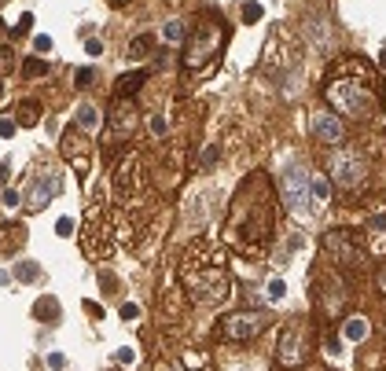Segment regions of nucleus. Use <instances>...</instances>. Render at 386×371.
Here are the masks:
<instances>
[{
  "instance_id": "4be33fe9",
  "label": "nucleus",
  "mask_w": 386,
  "mask_h": 371,
  "mask_svg": "<svg viewBox=\"0 0 386 371\" xmlns=\"http://www.w3.org/2000/svg\"><path fill=\"white\" fill-rule=\"evenodd\" d=\"M184 23H181V18H173V23H166V30H162V41H166V45H181V41H184Z\"/></svg>"
},
{
  "instance_id": "f03ea898",
  "label": "nucleus",
  "mask_w": 386,
  "mask_h": 371,
  "mask_svg": "<svg viewBox=\"0 0 386 371\" xmlns=\"http://www.w3.org/2000/svg\"><path fill=\"white\" fill-rule=\"evenodd\" d=\"M272 195H269V177L265 173H254V177L243 181L240 195L232 203V213H228V239L232 247L240 250H262L269 247L272 239Z\"/></svg>"
},
{
  "instance_id": "ddd939ff",
  "label": "nucleus",
  "mask_w": 386,
  "mask_h": 371,
  "mask_svg": "<svg viewBox=\"0 0 386 371\" xmlns=\"http://www.w3.org/2000/svg\"><path fill=\"white\" fill-rule=\"evenodd\" d=\"M59 191V173L55 169H41L37 177L30 181V191H26V206L30 210H45Z\"/></svg>"
},
{
  "instance_id": "9d476101",
  "label": "nucleus",
  "mask_w": 386,
  "mask_h": 371,
  "mask_svg": "<svg viewBox=\"0 0 386 371\" xmlns=\"http://www.w3.org/2000/svg\"><path fill=\"white\" fill-rule=\"evenodd\" d=\"M114 188H118V195H122V203L133 210V203L144 195V166H140V158L136 155H125L122 162H118V169H114Z\"/></svg>"
},
{
  "instance_id": "2f4dec72",
  "label": "nucleus",
  "mask_w": 386,
  "mask_h": 371,
  "mask_svg": "<svg viewBox=\"0 0 386 371\" xmlns=\"http://www.w3.org/2000/svg\"><path fill=\"white\" fill-rule=\"evenodd\" d=\"M18 199H23V195H18L15 188H4V191H0V203H4V206H18Z\"/></svg>"
},
{
  "instance_id": "a18cd8bd",
  "label": "nucleus",
  "mask_w": 386,
  "mask_h": 371,
  "mask_svg": "<svg viewBox=\"0 0 386 371\" xmlns=\"http://www.w3.org/2000/svg\"><path fill=\"white\" fill-rule=\"evenodd\" d=\"M379 63H382V67H386V48H382V55H379Z\"/></svg>"
},
{
  "instance_id": "a211bd4d",
  "label": "nucleus",
  "mask_w": 386,
  "mask_h": 371,
  "mask_svg": "<svg viewBox=\"0 0 386 371\" xmlns=\"http://www.w3.org/2000/svg\"><path fill=\"white\" fill-rule=\"evenodd\" d=\"M144 81H147V74H144V70H133V74L118 77V85H114V96H118V100H129L133 92H140V89H144Z\"/></svg>"
},
{
  "instance_id": "a19ab883",
  "label": "nucleus",
  "mask_w": 386,
  "mask_h": 371,
  "mask_svg": "<svg viewBox=\"0 0 386 371\" xmlns=\"http://www.w3.org/2000/svg\"><path fill=\"white\" fill-rule=\"evenodd\" d=\"M122 320H136V305H122Z\"/></svg>"
},
{
  "instance_id": "a878e982",
  "label": "nucleus",
  "mask_w": 386,
  "mask_h": 371,
  "mask_svg": "<svg viewBox=\"0 0 386 371\" xmlns=\"http://www.w3.org/2000/svg\"><path fill=\"white\" fill-rule=\"evenodd\" d=\"M15 272H18V279H23V283H33V279L41 276V265H37V261H23Z\"/></svg>"
},
{
  "instance_id": "7c9ffc66",
  "label": "nucleus",
  "mask_w": 386,
  "mask_h": 371,
  "mask_svg": "<svg viewBox=\"0 0 386 371\" xmlns=\"http://www.w3.org/2000/svg\"><path fill=\"white\" fill-rule=\"evenodd\" d=\"M55 235H59V239H67V235H74V217H63V221L55 225Z\"/></svg>"
},
{
  "instance_id": "79ce46f5",
  "label": "nucleus",
  "mask_w": 386,
  "mask_h": 371,
  "mask_svg": "<svg viewBox=\"0 0 386 371\" xmlns=\"http://www.w3.org/2000/svg\"><path fill=\"white\" fill-rule=\"evenodd\" d=\"M30 26H33V15H23V18H18V26H15V30H23V33H26Z\"/></svg>"
},
{
  "instance_id": "6e6552de",
  "label": "nucleus",
  "mask_w": 386,
  "mask_h": 371,
  "mask_svg": "<svg viewBox=\"0 0 386 371\" xmlns=\"http://www.w3.org/2000/svg\"><path fill=\"white\" fill-rule=\"evenodd\" d=\"M328 181L338 191L364 188V181H368V162H364L357 151H338V155L328 158Z\"/></svg>"
},
{
  "instance_id": "412c9836",
  "label": "nucleus",
  "mask_w": 386,
  "mask_h": 371,
  "mask_svg": "<svg viewBox=\"0 0 386 371\" xmlns=\"http://www.w3.org/2000/svg\"><path fill=\"white\" fill-rule=\"evenodd\" d=\"M77 125H81V133H96V129H100V111H96V107H89V103L77 107Z\"/></svg>"
},
{
  "instance_id": "37998d69",
  "label": "nucleus",
  "mask_w": 386,
  "mask_h": 371,
  "mask_svg": "<svg viewBox=\"0 0 386 371\" xmlns=\"http://www.w3.org/2000/svg\"><path fill=\"white\" fill-rule=\"evenodd\" d=\"M375 287L386 294V265H382V272H379V279H375Z\"/></svg>"
},
{
  "instance_id": "f704fd0d",
  "label": "nucleus",
  "mask_w": 386,
  "mask_h": 371,
  "mask_svg": "<svg viewBox=\"0 0 386 371\" xmlns=\"http://www.w3.org/2000/svg\"><path fill=\"white\" fill-rule=\"evenodd\" d=\"M92 77H96L92 70H81V74H77L74 81H77V89H89V85H92Z\"/></svg>"
},
{
  "instance_id": "0eeeda50",
  "label": "nucleus",
  "mask_w": 386,
  "mask_h": 371,
  "mask_svg": "<svg viewBox=\"0 0 386 371\" xmlns=\"http://www.w3.org/2000/svg\"><path fill=\"white\" fill-rule=\"evenodd\" d=\"M262 70L269 77H287L291 70H298V45L291 41V33L284 26H276L265 41V55H262Z\"/></svg>"
},
{
  "instance_id": "09e8293b",
  "label": "nucleus",
  "mask_w": 386,
  "mask_h": 371,
  "mask_svg": "<svg viewBox=\"0 0 386 371\" xmlns=\"http://www.w3.org/2000/svg\"><path fill=\"white\" fill-rule=\"evenodd\" d=\"M0 96H4V85H0Z\"/></svg>"
},
{
  "instance_id": "dca6fc26",
  "label": "nucleus",
  "mask_w": 386,
  "mask_h": 371,
  "mask_svg": "<svg viewBox=\"0 0 386 371\" xmlns=\"http://www.w3.org/2000/svg\"><path fill=\"white\" fill-rule=\"evenodd\" d=\"M111 125H114V136H129L136 129V107L129 100H118L114 96V107H111Z\"/></svg>"
},
{
  "instance_id": "39448f33",
  "label": "nucleus",
  "mask_w": 386,
  "mask_h": 371,
  "mask_svg": "<svg viewBox=\"0 0 386 371\" xmlns=\"http://www.w3.org/2000/svg\"><path fill=\"white\" fill-rule=\"evenodd\" d=\"M309 177H313L309 166H291L284 173V181H280V199H284L287 213L294 217V221H302V225L316 221L313 203H309Z\"/></svg>"
},
{
  "instance_id": "72a5a7b5",
  "label": "nucleus",
  "mask_w": 386,
  "mask_h": 371,
  "mask_svg": "<svg viewBox=\"0 0 386 371\" xmlns=\"http://www.w3.org/2000/svg\"><path fill=\"white\" fill-rule=\"evenodd\" d=\"M324 349H328V353H331V357H342V342H338L335 335H328V342H324Z\"/></svg>"
},
{
  "instance_id": "5701e85b",
  "label": "nucleus",
  "mask_w": 386,
  "mask_h": 371,
  "mask_svg": "<svg viewBox=\"0 0 386 371\" xmlns=\"http://www.w3.org/2000/svg\"><path fill=\"white\" fill-rule=\"evenodd\" d=\"M33 313H37V320H59V301L55 298H41Z\"/></svg>"
},
{
  "instance_id": "cd10ccee",
  "label": "nucleus",
  "mask_w": 386,
  "mask_h": 371,
  "mask_svg": "<svg viewBox=\"0 0 386 371\" xmlns=\"http://www.w3.org/2000/svg\"><path fill=\"white\" fill-rule=\"evenodd\" d=\"M23 67H26V77H45V63H41L37 55H33V59H26Z\"/></svg>"
},
{
  "instance_id": "58836bf2",
  "label": "nucleus",
  "mask_w": 386,
  "mask_h": 371,
  "mask_svg": "<svg viewBox=\"0 0 386 371\" xmlns=\"http://www.w3.org/2000/svg\"><path fill=\"white\" fill-rule=\"evenodd\" d=\"M213 162H218V151H213V147H210V151H206V155H203V169H210Z\"/></svg>"
},
{
  "instance_id": "4c0bfd02",
  "label": "nucleus",
  "mask_w": 386,
  "mask_h": 371,
  "mask_svg": "<svg viewBox=\"0 0 386 371\" xmlns=\"http://www.w3.org/2000/svg\"><path fill=\"white\" fill-rule=\"evenodd\" d=\"M0 136H15V122H8V118H0Z\"/></svg>"
},
{
  "instance_id": "b1692460",
  "label": "nucleus",
  "mask_w": 386,
  "mask_h": 371,
  "mask_svg": "<svg viewBox=\"0 0 386 371\" xmlns=\"http://www.w3.org/2000/svg\"><path fill=\"white\" fill-rule=\"evenodd\" d=\"M147 52H151V37H147V33L133 37V45H129V59H144Z\"/></svg>"
},
{
  "instance_id": "f8f14e48",
  "label": "nucleus",
  "mask_w": 386,
  "mask_h": 371,
  "mask_svg": "<svg viewBox=\"0 0 386 371\" xmlns=\"http://www.w3.org/2000/svg\"><path fill=\"white\" fill-rule=\"evenodd\" d=\"M306 327L302 323H291L287 331L280 335V342H276V360H280L284 367H302L306 364Z\"/></svg>"
},
{
  "instance_id": "ea45409f",
  "label": "nucleus",
  "mask_w": 386,
  "mask_h": 371,
  "mask_svg": "<svg viewBox=\"0 0 386 371\" xmlns=\"http://www.w3.org/2000/svg\"><path fill=\"white\" fill-rule=\"evenodd\" d=\"M85 52H89V55H100V52H103V45H100V41L92 37V41H89V45H85Z\"/></svg>"
},
{
  "instance_id": "473e14b6",
  "label": "nucleus",
  "mask_w": 386,
  "mask_h": 371,
  "mask_svg": "<svg viewBox=\"0 0 386 371\" xmlns=\"http://www.w3.org/2000/svg\"><path fill=\"white\" fill-rule=\"evenodd\" d=\"M33 48H37V52H52V37H48V33H37V37H33Z\"/></svg>"
},
{
  "instance_id": "f257e3e1",
  "label": "nucleus",
  "mask_w": 386,
  "mask_h": 371,
  "mask_svg": "<svg viewBox=\"0 0 386 371\" xmlns=\"http://www.w3.org/2000/svg\"><path fill=\"white\" fill-rule=\"evenodd\" d=\"M324 96L331 103V111L338 118H353V122H368L379 114L382 107V85H379V70L368 59L360 55H346L331 63V70L324 77Z\"/></svg>"
},
{
  "instance_id": "c756f323",
  "label": "nucleus",
  "mask_w": 386,
  "mask_h": 371,
  "mask_svg": "<svg viewBox=\"0 0 386 371\" xmlns=\"http://www.w3.org/2000/svg\"><path fill=\"white\" fill-rule=\"evenodd\" d=\"M262 4H243V23H257V18H262Z\"/></svg>"
},
{
  "instance_id": "2eb2a0df",
  "label": "nucleus",
  "mask_w": 386,
  "mask_h": 371,
  "mask_svg": "<svg viewBox=\"0 0 386 371\" xmlns=\"http://www.w3.org/2000/svg\"><path fill=\"white\" fill-rule=\"evenodd\" d=\"M63 155L70 158V166L77 169V177L89 173V140H85V133H77V125L63 136Z\"/></svg>"
},
{
  "instance_id": "20e7f679",
  "label": "nucleus",
  "mask_w": 386,
  "mask_h": 371,
  "mask_svg": "<svg viewBox=\"0 0 386 371\" xmlns=\"http://www.w3.org/2000/svg\"><path fill=\"white\" fill-rule=\"evenodd\" d=\"M225 41H228V26L221 23L218 15H203L199 23H195V33L184 41V55H181L184 70H203V67H210V63L221 55Z\"/></svg>"
},
{
  "instance_id": "c85d7f7f",
  "label": "nucleus",
  "mask_w": 386,
  "mask_h": 371,
  "mask_svg": "<svg viewBox=\"0 0 386 371\" xmlns=\"http://www.w3.org/2000/svg\"><path fill=\"white\" fill-rule=\"evenodd\" d=\"M15 70V55L11 48H0V74H11Z\"/></svg>"
},
{
  "instance_id": "c03bdc74",
  "label": "nucleus",
  "mask_w": 386,
  "mask_h": 371,
  "mask_svg": "<svg viewBox=\"0 0 386 371\" xmlns=\"http://www.w3.org/2000/svg\"><path fill=\"white\" fill-rule=\"evenodd\" d=\"M8 181V162H0V184Z\"/></svg>"
},
{
  "instance_id": "1a4fd4ad",
  "label": "nucleus",
  "mask_w": 386,
  "mask_h": 371,
  "mask_svg": "<svg viewBox=\"0 0 386 371\" xmlns=\"http://www.w3.org/2000/svg\"><path fill=\"white\" fill-rule=\"evenodd\" d=\"M269 323V313H254V309H240V313H228L221 320L218 331L228 338V342H247V338H257V331H265Z\"/></svg>"
},
{
  "instance_id": "de8ad7c7",
  "label": "nucleus",
  "mask_w": 386,
  "mask_h": 371,
  "mask_svg": "<svg viewBox=\"0 0 386 371\" xmlns=\"http://www.w3.org/2000/svg\"><path fill=\"white\" fill-rule=\"evenodd\" d=\"M372 371H386V367H372Z\"/></svg>"
},
{
  "instance_id": "bb28decb",
  "label": "nucleus",
  "mask_w": 386,
  "mask_h": 371,
  "mask_svg": "<svg viewBox=\"0 0 386 371\" xmlns=\"http://www.w3.org/2000/svg\"><path fill=\"white\" fill-rule=\"evenodd\" d=\"M284 294H287V283H284L280 276H276V279H269V298H272V301H280Z\"/></svg>"
},
{
  "instance_id": "7ed1b4c3",
  "label": "nucleus",
  "mask_w": 386,
  "mask_h": 371,
  "mask_svg": "<svg viewBox=\"0 0 386 371\" xmlns=\"http://www.w3.org/2000/svg\"><path fill=\"white\" fill-rule=\"evenodd\" d=\"M181 279H184L188 298H195L203 305H225L235 294L228 265H225V250L213 243H191L181 265Z\"/></svg>"
},
{
  "instance_id": "423d86ee",
  "label": "nucleus",
  "mask_w": 386,
  "mask_h": 371,
  "mask_svg": "<svg viewBox=\"0 0 386 371\" xmlns=\"http://www.w3.org/2000/svg\"><path fill=\"white\" fill-rule=\"evenodd\" d=\"M118 217L114 213H107L103 206H96L89 217H85V228H81V247H85V257H107L114 250V239H118Z\"/></svg>"
},
{
  "instance_id": "6ab92c4d",
  "label": "nucleus",
  "mask_w": 386,
  "mask_h": 371,
  "mask_svg": "<svg viewBox=\"0 0 386 371\" xmlns=\"http://www.w3.org/2000/svg\"><path fill=\"white\" fill-rule=\"evenodd\" d=\"M342 335H346V342H364V338L372 335L368 316H350L346 323H342Z\"/></svg>"
},
{
  "instance_id": "f3484780",
  "label": "nucleus",
  "mask_w": 386,
  "mask_h": 371,
  "mask_svg": "<svg viewBox=\"0 0 386 371\" xmlns=\"http://www.w3.org/2000/svg\"><path fill=\"white\" fill-rule=\"evenodd\" d=\"M309 203H313V213L320 221V213H324L328 203H331V181L320 177V173H313V177H309Z\"/></svg>"
},
{
  "instance_id": "9b49d317",
  "label": "nucleus",
  "mask_w": 386,
  "mask_h": 371,
  "mask_svg": "<svg viewBox=\"0 0 386 371\" xmlns=\"http://www.w3.org/2000/svg\"><path fill=\"white\" fill-rule=\"evenodd\" d=\"M324 250H328V257L335 261V265H342V269H353L357 261L364 257V250H360V243H357V232H350V228L328 232V235H324Z\"/></svg>"
},
{
  "instance_id": "e433bc0d",
  "label": "nucleus",
  "mask_w": 386,
  "mask_h": 371,
  "mask_svg": "<svg viewBox=\"0 0 386 371\" xmlns=\"http://www.w3.org/2000/svg\"><path fill=\"white\" fill-rule=\"evenodd\" d=\"M48 367H52V371H63V367H67V357H63V353H52V357H48Z\"/></svg>"
},
{
  "instance_id": "4468645a",
  "label": "nucleus",
  "mask_w": 386,
  "mask_h": 371,
  "mask_svg": "<svg viewBox=\"0 0 386 371\" xmlns=\"http://www.w3.org/2000/svg\"><path fill=\"white\" fill-rule=\"evenodd\" d=\"M309 133H313L320 144H342V140H346V125H342V118H338L335 111H313Z\"/></svg>"
},
{
  "instance_id": "c9c22d12",
  "label": "nucleus",
  "mask_w": 386,
  "mask_h": 371,
  "mask_svg": "<svg viewBox=\"0 0 386 371\" xmlns=\"http://www.w3.org/2000/svg\"><path fill=\"white\" fill-rule=\"evenodd\" d=\"M118 360H122V364L129 367V364L136 360V353H133V349H129V345H122V349H118Z\"/></svg>"
},
{
  "instance_id": "49530a36",
  "label": "nucleus",
  "mask_w": 386,
  "mask_h": 371,
  "mask_svg": "<svg viewBox=\"0 0 386 371\" xmlns=\"http://www.w3.org/2000/svg\"><path fill=\"white\" fill-rule=\"evenodd\" d=\"M122 4H129V0H114V8H122Z\"/></svg>"
},
{
  "instance_id": "aec40b11",
  "label": "nucleus",
  "mask_w": 386,
  "mask_h": 371,
  "mask_svg": "<svg viewBox=\"0 0 386 371\" xmlns=\"http://www.w3.org/2000/svg\"><path fill=\"white\" fill-rule=\"evenodd\" d=\"M37 118H41V103H37V100H23V103H18V111H15L18 129H33Z\"/></svg>"
},
{
  "instance_id": "393cba45",
  "label": "nucleus",
  "mask_w": 386,
  "mask_h": 371,
  "mask_svg": "<svg viewBox=\"0 0 386 371\" xmlns=\"http://www.w3.org/2000/svg\"><path fill=\"white\" fill-rule=\"evenodd\" d=\"M147 129H151V136H155V140H162V136L169 133V122H166V114H162V111H155L151 118H147Z\"/></svg>"
}]
</instances>
